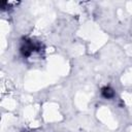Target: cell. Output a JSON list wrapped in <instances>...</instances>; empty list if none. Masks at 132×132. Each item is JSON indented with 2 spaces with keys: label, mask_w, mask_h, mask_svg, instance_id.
Masks as SVG:
<instances>
[{
  "label": "cell",
  "mask_w": 132,
  "mask_h": 132,
  "mask_svg": "<svg viewBox=\"0 0 132 132\" xmlns=\"http://www.w3.org/2000/svg\"><path fill=\"white\" fill-rule=\"evenodd\" d=\"M103 95H104V97H106V98H110L112 95H113V92H112V90H110L109 88H105V89H103Z\"/></svg>",
  "instance_id": "cell-1"
}]
</instances>
